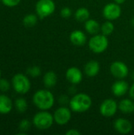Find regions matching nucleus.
<instances>
[{"label": "nucleus", "mask_w": 134, "mask_h": 135, "mask_svg": "<svg viewBox=\"0 0 134 135\" xmlns=\"http://www.w3.org/2000/svg\"><path fill=\"white\" fill-rule=\"evenodd\" d=\"M92 106L91 97L85 93H78L73 96L70 100L71 111L77 113L87 112Z\"/></svg>", "instance_id": "f257e3e1"}, {"label": "nucleus", "mask_w": 134, "mask_h": 135, "mask_svg": "<svg viewBox=\"0 0 134 135\" xmlns=\"http://www.w3.org/2000/svg\"><path fill=\"white\" fill-rule=\"evenodd\" d=\"M34 104L41 110H48L51 108L54 103V95L48 90H38L33 96Z\"/></svg>", "instance_id": "f03ea898"}, {"label": "nucleus", "mask_w": 134, "mask_h": 135, "mask_svg": "<svg viewBox=\"0 0 134 135\" xmlns=\"http://www.w3.org/2000/svg\"><path fill=\"white\" fill-rule=\"evenodd\" d=\"M109 42L107 38V36L102 34H96L94 35L88 42V46L90 50L96 53V54H100L103 52L108 47Z\"/></svg>", "instance_id": "7ed1b4c3"}, {"label": "nucleus", "mask_w": 134, "mask_h": 135, "mask_svg": "<svg viewBox=\"0 0 134 135\" xmlns=\"http://www.w3.org/2000/svg\"><path fill=\"white\" fill-rule=\"evenodd\" d=\"M54 116L47 112H38L33 118V124L39 130H47L54 123Z\"/></svg>", "instance_id": "20e7f679"}, {"label": "nucleus", "mask_w": 134, "mask_h": 135, "mask_svg": "<svg viewBox=\"0 0 134 135\" xmlns=\"http://www.w3.org/2000/svg\"><path fill=\"white\" fill-rule=\"evenodd\" d=\"M12 83L14 90L20 94L27 93L31 88L30 81L26 76L21 74H15L13 78Z\"/></svg>", "instance_id": "39448f33"}, {"label": "nucleus", "mask_w": 134, "mask_h": 135, "mask_svg": "<svg viewBox=\"0 0 134 135\" xmlns=\"http://www.w3.org/2000/svg\"><path fill=\"white\" fill-rule=\"evenodd\" d=\"M55 9V4L53 0H39L36 5L37 15L40 18L51 15Z\"/></svg>", "instance_id": "423d86ee"}, {"label": "nucleus", "mask_w": 134, "mask_h": 135, "mask_svg": "<svg viewBox=\"0 0 134 135\" xmlns=\"http://www.w3.org/2000/svg\"><path fill=\"white\" fill-rule=\"evenodd\" d=\"M118 108V106L115 100L112 99H107L100 104V112L103 116L106 118H110L115 115V114L117 112Z\"/></svg>", "instance_id": "0eeeda50"}, {"label": "nucleus", "mask_w": 134, "mask_h": 135, "mask_svg": "<svg viewBox=\"0 0 134 135\" xmlns=\"http://www.w3.org/2000/svg\"><path fill=\"white\" fill-rule=\"evenodd\" d=\"M122 13L121 7L118 3H108L103 9V17L108 21H114L118 19Z\"/></svg>", "instance_id": "6e6552de"}, {"label": "nucleus", "mask_w": 134, "mask_h": 135, "mask_svg": "<svg viewBox=\"0 0 134 135\" xmlns=\"http://www.w3.org/2000/svg\"><path fill=\"white\" fill-rule=\"evenodd\" d=\"M110 71L111 74L118 79H123L126 78L129 74L128 66L120 61L112 62L110 66Z\"/></svg>", "instance_id": "1a4fd4ad"}, {"label": "nucleus", "mask_w": 134, "mask_h": 135, "mask_svg": "<svg viewBox=\"0 0 134 135\" xmlns=\"http://www.w3.org/2000/svg\"><path fill=\"white\" fill-rule=\"evenodd\" d=\"M71 109H69L66 107H61L58 108L54 114V122L60 126L67 124L71 119Z\"/></svg>", "instance_id": "9d476101"}, {"label": "nucleus", "mask_w": 134, "mask_h": 135, "mask_svg": "<svg viewBox=\"0 0 134 135\" xmlns=\"http://www.w3.org/2000/svg\"><path fill=\"white\" fill-rule=\"evenodd\" d=\"M114 128L119 134H129L132 131L133 125L130 123V121H129L128 119L119 118V119H117L115 121V123H114Z\"/></svg>", "instance_id": "9b49d317"}, {"label": "nucleus", "mask_w": 134, "mask_h": 135, "mask_svg": "<svg viewBox=\"0 0 134 135\" xmlns=\"http://www.w3.org/2000/svg\"><path fill=\"white\" fill-rule=\"evenodd\" d=\"M66 78L69 82L76 85L82 81V72L77 67H70L66 73Z\"/></svg>", "instance_id": "f8f14e48"}, {"label": "nucleus", "mask_w": 134, "mask_h": 135, "mask_svg": "<svg viewBox=\"0 0 134 135\" xmlns=\"http://www.w3.org/2000/svg\"><path fill=\"white\" fill-rule=\"evenodd\" d=\"M129 89V85L126 81L123 80H119L115 82L111 87L112 93L116 97L124 96Z\"/></svg>", "instance_id": "ddd939ff"}, {"label": "nucleus", "mask_w": 134, "mask_h": 135, "mask_svg": "<svg viewBox=\"0 0 134 135\" xmlns=\"http://www.w3.org/2000/svg\"><path fill=\"white\" fill-rule=\"evenodd\" d=\"M70 42L75 46H83L87 40L85 34L81 30H74L70 35Z\"/></svg>", "instance_id": "4468645a"}, {"label": "nucleus", "mask_w": 134, "mask_h": 135, "mask_svg": "<svg viewBox=\"0 0 134 135\" xmlns=\"http://www.w3.org/2000/svg\"><path fill=\"white\" fill-rule=\"evenodd\" d=\"M100 70V64L97 61L91 60L88 62L85 66V73L88 77L92 78L96 76Z\"/></svg>", "instance_id": "2eb2a0df"}, {"label": "nucleus", "mask_w": 134, "mask_h": 135, "mask_svg": "<svg viewBox=\"0 0 134 135\" xmlns=\"http://www.w3.org/2000/svg\"><path fill=\"white\" fill-rule=\"evenodd\" d=\"M12 100L5 95H0V113L7 114L12 110Z\"/></svg>", "instance_id": "dca6fc26"}, {"label": "nucleus", "mask_w": 134, "mask_h": 135, "mask_svg": "<svg viewBox=\"0 0 134 135\" xmlns=\"http://www.w3.org/2000/svg\"><path fill=\"white\" fill-rule=\"evenodd\" d=\"M85 27L87 32L91 35H96L98 34L100 30H101V26L100 25V24L93 19H88V21H86Z\"/></svg>", "instance_id": "f3484780"}, {"label": "nucleus", "mask_w": 134, "mask_h": 135, "mask_svg": "<svg viewBox=\"0 0 134 135\" xmlns=\"http://www.w3.org/2000/svg\"><path fill=\"white\" fill-rule=\"evenodd\" d=\"M118 106V109L125 114H130L134 112V103L129 99L122 100Z\"/></svg>", "instance_id": "a211bd4d"}, {"label": "nucleus", "mask_w": 134, "mask_h": 135, "mask_svg": "<svg viewBox=\"0 0 134 135\" xmlns=\"http://www.w3.org/2000/svg\"><path fill=\"white\" fill-rule=\"evenodd\" d=\"M58 81L56 74L54 71H48L43 76V84L47 88L54 87Z\"/></svg>", "instance_id": "6ab92c4d"}, {"label": "nucleus", "mask_w": 134, "mask_h": 135, "mask_svg": "<svg viewBox=\"0 0 134 135\" xmlns=\"http://www.w3.org/2000/svg\"><path fill=\"white\" fill-rule=\"evenodd\" d=\"M89 17H90V12L85 7L79 8L74 13L75 19L79 22H85L89 19Z\"/></svg>", "instance_id": "aec40b11"}, {"label": "nucleus", "mask_w": 134, "mask_h": 135, "mask_svg": "<svg viewBox=\"0 0 134 135\" xmlns=\"http://www.w3.org/2000/svg\"><path fill=\"white\" fill-rule=\"evenodd\" d=\"M36 23H37V16L33 13L26 15L23 19L24 25L28 28H31V27L34 26Z\"/></svg>", "instance_id": "412c9836"}, {"label": "nucleus", "mask_w": 134, "mask_h": 135, "mask_svg": "<svg viewBox=\"0 0 134 135\" xmlns=\"http://www.w3.org/2000/svg\"><path fill=\"white\" fill-rule=\"evenodd\" d=\"M114 30H115L114 24L108 20L107 21H105L101 26V32L105 36H110L114 32Z\"/></svg>", "instance_id": "4be33fe9"}, {"label": "nucleus", "mask_w": 134, "mask_h": 135, "mask_svg": "<svg viewBox=\"0 0 134 135\" xmlns=\"http://www.w3.org/2000/svg\"><path fill=\"white\" fill-rule=\"evenodd\" d=\"M15 106H16V108L17 109V111L19 112H24L27 108H28V104H27V101L23 99V98H19L17 100H16L15 101Z\"/></svg>", "instance_id": "5701e85b"}, {"label": "nucleus", "mask_w": 134, "mask_h": 135, "mask_svg": "<svg viewBox=\"0 0 134 135\" xmlns=\"http://www.w3.org/2000/svg\"><path fill=\"white\" fill-rule=\"evenodd\" d=\"M27 73L30 76H32V78H36V77H38V76L40 75L41 70H40V68L39 67L35 66H32V67L28 68V70H27Z\"/></svg>", "instance_id": "b1692460"}, {"label": "nucleus", "mask_w": 134, "mask_h": 135, "mask_svg": "<svg viewBox=\"0 0 134 135\" xmlns=\"http://www.w3.org/2000/svg\"><path fill=\"white\" fill-rule=\"evenodd\" d=\"M31 127V123L28 119H23L21 121L20 124H19V129L22 132H26L30 129Z\"/></svg>", "instance_id": "393cba45"}, {"label": "nucleus", "mask_w": 134, "mask_h": 135, "mask_svg": "<svg viewBox=\"0 0 134 135\" xmlns=\"http://www.w3.org/2000/svg\"><path fill=\"white\" fill-rule=\"evenodd\" d=\"M9 89V83L6 79H0V90L2 92H7Z\"/></svg>", "instance_id": "a878e982"}, {"label": "nucleus", "mask_w": 134, "mask_h": 135, "mask_svg": "<svg viewBox=\"0 0 134 135\" xmlns=\"http://www.w3.org/2000/svg\"><path fill=\"white\" fill-rule=\"evenodd\" d=\"M60 14H61L62 17L68 18V17H70L71 16L72 12H71V9H70L69 7H63V8L61 9Z\"/></svg>", "instance_id": "bb28decb"}, {"label": "nucleus", "mask_w": 134, "mask_h": 135, "mask_svg": "<svg viewBox=\"0 0 134 135\" xmlns=\"http://www.w3.org/2000/svg\"><path fill=\"white\" fill-rule=\"evenodd\" d=\"M1 1L6 6H10V7L17 6L21 2V0H1Z\"/></svg>", "instance_id": "cd10ccee"}, {"label": "nucleus", "mask_w": 134, "mask_h": 135, "mask_svg": "<svg viewBox=\"0 0 134 135\" xmlns=\"http://www.w3.org/2000/svg\"><path fill=\"white\" fill-rule=\"evenodd\" d=\"M68 102H69V99H68V97H67V96L62 95V96L60 97V98H59V103H60V104L65 105V104H66Z\"/></svg>", "instance_id": "c85d7f7f"}, {"label": "nucleus", "mask_w": 134, "mask_h": 135, "mask_svg": "<svg viewBox=\"0 0 134 135\" xmlns=\"http://www.w3.org/2000/svg\"><path fill=\"white\" fill-rule=\"evenodd\" d=\"M81 134V132L78 131L76 129H70L68 131H66V135H80Z\"/></svg>", "instance_id": "c756f323"}, {"label": "nucleus", "mask_w": 134, "mask_h": 135, "mask_svg": "<svg viewBox=\"0 0 134 135\" xmlns=\"http://www.w3.org/2000/svg\"><path fill=\"white\" fill-rule=\"evenodd\" d=\"M129 92H130V97L134 100V83L132 85V86L130 87Z\"/></svg>", "instance_id": "7c9ffc66"}, {"label": "nucleus", "mask_w": 134, "mask_h": 135, "mask_svg": "<svg viewBox=\"0 0 134 135\" xmlns=\"http://www.w3.org/2000/svg\"><path fill=\"white\" fill-rule=\"evenodd\" d=\"M114 1L118 4H122L126 2V0H114Z\"/></svg>", "instance_id": "2f4dec72"}, {"label": "nucleus", "mask_w": 134, "mask_h": 135, "mask_svg": "<svg viewBox=\"0 0 134 135\" xmlns=\"http://www.w3.org/2000/svg\"><path fill=\"white\" fill-rule=\"evenodd\" d=\"M131 25H132V27L134 28V17L132 18V20H131Z\"/></svg>", "instance_id": "473e14b6"}, {"label": "nucleus", "mask_w": 134, "mask_h": 135, "mask_svg": "<svg viewBox=\"0 0 134 135\" xmlns=\"http://www.w3.org/2000/svg\"><path fill=\"white\" fill-rule=\"evenodd\" d=\"M131 77H132V79L134 80V71H133V73H132V75H131Z\"/></svg>", "instance_id": "72a5a7b5"}, {"label": "nucleus", "mask_w": 134, "mask_h": 135, "mask_svg": "<svg viewBox=\"0 0 134 135\" xmlns=\"http://www.w3.org/2000/svg\"><path fill=\"white\" fill-rule=\"evenodd\" d=\"M0 77H1V70H0Z\"/></svg>", "instance_id": "f704fd0d"}]
</instances>
